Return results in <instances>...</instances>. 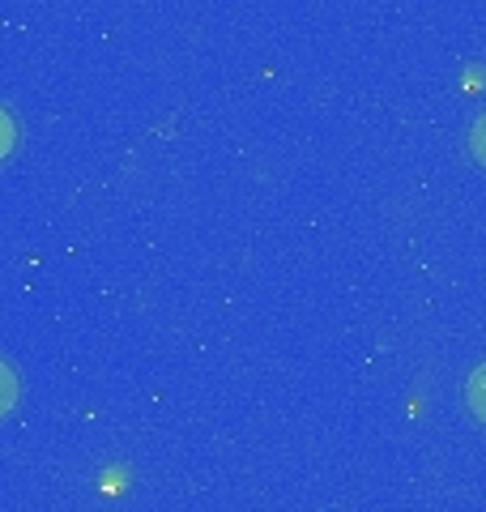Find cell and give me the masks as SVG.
<instances>
[{
    "mask_svg": "<svg viewBox=\"0 0 486 512\" xmlns=\"http://www.w3.org/2000/svg\"><path fill=\"white\" fill-rule=\"evenodd\" d=\"M465 406L478 423H486V363L474 367V376H469V384H465Z\"/></svg>",
    "mask_w": 486,
    "mask_h": 512,
    "instance_id": "cell-1",
    "label": "cell"
},
{
    "mask_svg": "<svg viewBox=\"0 0 486 512\" xmlns=\"http://www.w3.org/2000/svg\"><path fill=\"white\" fill-rule=\"evenodd\" d=\"M13 402H18V376H13V367L0 359V414H5Z\"/></svg>",
    "mask_w": 486,
    "mask_h": 512,
    "instance_id": "cell-2",
    "label": "cell"
},
{
    "mask_svg": "<svg viewBox=\"0 0 486 512\" xmlns=\"http://www.w3.org/2000/svg\"><path fill=\"white\" fill-rule=\"evenodd\" d=\"M13 146H18V124H13V116L0 107V158H9Z\"/></svg>",
    "mask_w": 486,
    "mask_h": 512,
    "instance_id": "cell-3",
    "label": "cell"
},
{
    "mask_svg": "<svg viewBox=\"0 0 486 512\" xmlns=\"http://www.w3.org/2000/svg\"><path fill=\"white\" fill-rule=\"evenodd\" d=\"M469 154H474L478 163L486 167V116H482L474 128H469Z\"/></svg>",
    "mask_w": 486,
    "mask_h": 512,
    "instance_id": "cell-4",
    "label": "cell"
}]
</instances>
